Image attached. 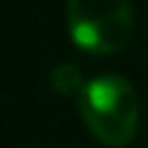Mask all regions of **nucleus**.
Masks as SVG:
<instances>
[{
	"mask_svg": "<svg viewBox=\"0 0 148 148\" xmlns=\"http://www.w3.org/2000/svg\"><path fill=\"white\" fill-rule=\"evenodd\" d=\"M78 112L96 140L120 148L135 138L140 122V101L127 78L101 73L91 78L78 96Z\"/></svg>",
	"mask_w": 148,
	"mask_h": 148,
	"instance_id": "f257e3e1",
	"label": "nucleus"
},
{
	"mask_svg": "<svg viewBox=\"0 0 148 148\" xmlns=\"http://www.w3.org/2000/svg\"><path fill=\"white\" fill-rule=\"evenodd\" d=\"M65 18L73 44L88 55H114L135 31L130 0H68Z\"/></svg>",
	"mask_w": 148,
	"mask_h": 148,
	"instance_id": "f03ea898",
	"label": "nucleus"
},
{
	"mask_svg": "<svg viewBox=\"0 0 148 148\" xmlns=\"http://www.w3.org/2000/svg\"><path fill=\"white\" fill-rule=\"evenodd\" d=\"M86 83H88V81H83V73H81V68H78L75 62H60V65H55L52 73H49V86H52V91L60 94V96H70V99H75V101H78V96L83 94Z\"/></svg>",
	"mask_w": 148,
	"mask_h": 148,
	"instance_id": "7ed1b4c3",
	"label": "nucleus"
}]
</instances>
